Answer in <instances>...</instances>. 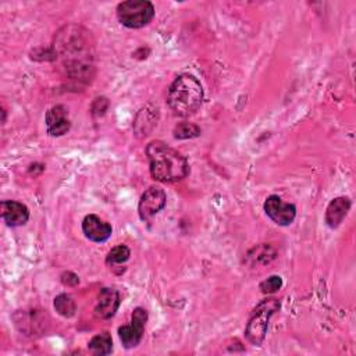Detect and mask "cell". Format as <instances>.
I'll use <instances>...</instances> for the list:
<instances>
[{"mask_svg": "<svg viewBox=\"0 0 356 356\" xmlns=\"http://www.w3.org/2000/svg\"><path fill=\"white\" fill-rule=\"evenodd\" d=\"M89 40L88 32L79 26H65L57 33V40L54 44V58L56 54L64 56V65L67 74L72 79H86L90 76V63H89Z\"/></svg>", "mask_w": 356, "mask_h": 356, "instance_id": "cell-1", "label": "cell"}, {"mask_svg": "<svg viewBox=\"0 0 356 356\" xmlns=\"http://www.w3.org/2000/svg\"><path fill=\"white\" fill-rule=\"evenodd\" d=\"M146 156L150 164V174L156 181L177 182L189 174L186 157L163 140H152L146 146Z\"/></svg>", "mask_w": 356, "mask_h": 356, "instance_id": "cell-2", "label": "cell"}, {"mask_svg": "<svg viewBox=\"0 0 356 356\" xmlns=\"http://www.w3.org/2000/svg\"><path fill=\"white\" fill-rule=\"evenodd\" d=\"M203 86L192 74L178 75L168 88L167 104L178 117H189L203 103Z\"/></svg>", "mask_w": 356, "mask_h": 356, "instance_id": "cell-3", "label": "cell"}, {"mask_svg": "<svg viewBox=\"0 0 356 356\" xmlns=\"http://www.w3.org/2000/svg\"><path fill=\"white\" fill-rule=\"evenodd\" d=\"M281 303L278 299H264L261 300L252 312L246 327H245V337L246 339L256 346H260L266 338L268 323L271 316L278 312Z\"/></svg>", "mask_w": 356, "mask_h": 356, "instance_id": "cell-4", "label": "cell"}, {"mask_svg": "<svg viewBox=\"0 0 356 356\" xmlns=\"http://www.w3.org/2000/svg\"><path fill=\"white\" fill-rule=\"evenodd\" d=\"M153 17L154 6L147 0H127L117 6L118 21L129 29H138L147 25Z\"/></svg>", "mask_w": 356, "mask_h": 356, "instance_id": "cell-5", "label": "cell"}, {"mask_svg": "<svg viewBox=\"0 0 356 356\" xmlns=\"http://www.w3.org/2000/svg\"><path fill=\"white\" fill-rule=\"evenodd\" d=\"M146 321H147V312L143 307L134 309L129 324L121 325L118 328V337L124 348L131 349L139 345L143 337Z\"/></svg>", "mask_w": 356, "mask_h": 356, "instance_id": "cell-6", "label": "cell"}, {"mask_svg": "<svg viewBox=\"0 0 356 356\" xmlns=\"http://www.w3.org/2000/svg\"><path fill=\"white\" fill-rule=\"evenodd\" d=\"M167 195L161 186L153 185L147 188L139 200L138 204V213L140 220L149 221L153 216H156L159 211H161L165 206Z\"/></svg>", "mask_w": 356, "mask_h": 356, "instance_id": "cell-7", "label": "cell"}, {"mask_svg": "<svg viewBox=\"0 0 356 356\" xmlns=\"http://www.w3.org/2000/svg\"><path fill=\"white\" fill-rule=\"evenodd\" d=\"M264 211L277 225L286 227L296 217V207L292 203H285L280 196L270 195L264 202Z\"/></svg>", "mask_w": 356, "mask_h": 356, "instance_id": "cell-8", "label": "cell"}, {"mask_svg": "<svg viewBox=\"0 0 356 356\" xmlns=\"http://www.w3.org/2000/svg\"><path fill=\"white\" fill-rule=\"evenodd\" d=\"M46 129L50 136H63L71 128V121L68 118V110L63 104H56L46 113Z\"/></svg>", "mask_w": 356, "mask_h": 356, "instance_id": "cell-9", "label": "cell"}, {"mask_svg": "<svg viewBox=\"0 0 356 356\" xmlns=\"http://www.w3.org/2000/svg\"><path fill=\"white\" fill-rule=\"evenodd\" d=\"M82 232L92 242H106L113 232V228L108 222L102 220L96 214H88L82 220Z\"/></svg>", "mask_w": 356, "mask_h": 356, "instance_id": "cell-10", "label": "cell"}, {"mask_svg": "<svg viewBox=\"0 0 356 356\" xmlns=\"http://www.w3.org/2000/svg\"><path fill=\"white\" fill-rule=\"evenodd\" d=\"M120 293L114 288H102L95 306V316L103 320L111 318L120 307Z\"/></svg>", "mask_w": 356, "mask_h": 356, "instance_id": "cell-11", "label": "cell"}, {"mask_svg": "<svg viewBox=\"0 0 356 356\" xmlns=\"http://www.w3.org/2000/svg\"><path fill=\"white\" fill-rule=\"evenodd\" d=\"M1 218L8 227H21L29 220L28 207L17 200L1 202Z\"/></svg>", "mask_w": 356, "mask_h": 356, "instance_id": "cell-12", "label": "cell"}, {"mask_svg": "<svg viewBox=\"0 0 356 356\" xmlns=\"http://www.w3.org/2000/svg\"><path fill=\"white\" fill-rule=\"evenodd\" d=\"M159 120V108L154 107L153 104H146L142 107L135 120H134V132L138 138L147 136L153 128L157 125Z\"/></svg>", "mask_w": 356, "mask_h": 356, "instance_id": "cell-13", "label": "cell"}, {"mask_svg": "<svg viewBox=\"0 0 356 356\" xmlns=\"http://www.w3.org/2000/svg\"><path fill=\"white\" fill-rule=\"evenodd\" d=\"M350 199L346 196H338L332 199L325 209V222L330 228H337L346 217L350 209Z\"/></svg>", "mask_w": 356, "mask_h": 356, "instance_id": "cell-14", "label": "cell"}, {"mask_svg": "<svg viewBox=\"0 0 356 356\" xmlns=\"http://www.w3.org/2000/svg\"><path fill=\"white\" fill-rule=\"evenodd\" d=\"M274 259H275V250L270 245H266V243L253 248L246 254V263L250 266L268 264Z\"/></svg>", "mask_w": 356, "mask_h": 356, "instance_id": "cell-15", "label": "cell"}, {"mask_svg": "<svg viewBox=\"0 0 356 356\" xmlns=\"http://www.w3.org/2000/svg\"><path fill=\"white\" fill-rule=\"evenodd\" d=\"M88 349L90 353L97 355V356H103V355H108L113 350V339L111 335L107 331H102L99 334H96L88 343Z\"/></svg>", "mask_w": 356, "mask_h": 356, "instance_id": "cell-16", "label": "cell"}, {"mask_svg": "<svg viewBox=\"0 0 356 356\" xmlns=\"http://www.w3.org/2000/svg\"><path fill=\"white\" fill-rule=\"evenodd\" d=\"M53 305H54L56 312H57L60 316H63V317H65V318H70V317L75 316L76 303H75V300H74L70 295H67V293H60V295H57V296L54 298Z\"/></svg>", "mask_w": 356, "mask_h": 356, "instance_id": "cell-17", "label": "cell"}, {"mask_svg": "<svg viewBox=\"0 0 356 356\" xmlns=\"http://www.w3.org/2000/svg\"><path fill=\"white\" fill-rule=\"evenodd\" d=\"M131 256V250L125 246V245H118L114 246L106 256V264L111 268H114L115 266H120L122 263H125Z\"/></svg>", "mask_w": 356, "mask_h": 356, "instance_id": "cell-18", "label": "cell"}, {"mask_svg": "<svg viewBox=\"0 0 356 356\" xmlns=\"http://www.w3.org/2000/svg\"><path fill=\"white\" fill-rule=\"evenodd\" d=\"M200 132V128L192 122H179L172 131L175 139H193L197 138Z\"/></svg>", "mask_w": 356, "mask_h": 356, "instance_id": "cell-19", "label": "cell"}, {"mask_svg": "<svg viewBox=\"0 0 356 356\" xmlns=\"http://www.w3.org/2000/svg\"><path fill=\"white\" fill-rule=\"evenodd\" d=\"M260 291L266 295L277 292L282 286V278L280 275H270L267 280L260 282Z\"/></svg>", "mask_w": 356, "mask_h": 356, "instance_id": "cell-20", "label": "cell"}, {"mask_svg": "<svg viewBox=\"0 0 356 356\" xmlns=\"http://www.w3.org/2000/svg\"><path fill=\"white\" fill-rule=\"evenodd\" d=\"M61 282H63L64 285L74 286V285H76V284L79 282V278H78V275H75L74 273L67 271V273H63V275H61Z\"/></svg>", "mask_w": 356, "mask_h": 356, "instance_id": "cell-21", "label": "cell"}]
</instances>
